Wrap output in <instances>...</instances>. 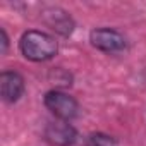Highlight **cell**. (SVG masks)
I'll use <instances>...</instances> for the list:
<instances>
[{
  "label": "cell",
  "instance_id": "6da1fadb",
  "mask_svg": "<svg viewBox=\"0 0 146 146\" xmlns=\"http://www.w3.org/2000/svg\"><path fill=\"white\" fill-rule=\"evenodd\" d=\"M21 55L35 64H43L57 57L58 41L52 33L43 29H28L21 35L17 41Z\"/></svg>",
  "mask_w": 146,
  "mask_h": 146
},
{
  "label": "cell",
  "instance_id": "7a4b0ae2",
  "mask_svg": "<svg viewBox=\"0 0 146 146\" xmlns=\"http://www.w3.org/2000/svg\"><path fill=\"white\" fill-rule=\"evenodd\" d=\"M43 105L45 108L57 119L64 122L76 120L81 113V105L76 96H72L65 90L52 88L43 95Z\"/></svg>",
  "mask_w": 146,
  "mask_h": 146
},
{
  "label": "cell",
  "instance_id": "3957f363",
  "mask_svg": "<svg viewBox=\"0 0 146 146\" xmlns=\"http://www.w3.org/2000/svg\"><path fill=\"white\" fill-rule=\"evenodd\" d=\"M88 40L95 50L107 55H113L127 50V38L117 28H108V26L93 28L90 31Z\"/></svg>",
  "mask_w": 146,
  "mask_h": 146
},
{
  "label": "cell",
  "instance_id": "277c9868",
  "mask_svg": "<svg viewBox=\"0 0 146 146\" xmlns=\"http://www.w3.org/2000/svg\"><path fill=\"white\" fill-rule=\"evenodd\" d=\"M40 14H41L40 16L41 23L52 33L62 36V38L72 36V33H74V29H76V21L70 16L69 11L58 7V5H46V7L41 9Z\"/></svg>",
  "mask_w": 146,
  "mask_h": 146
},
{
  "label": "cell",
  "instance_id": "5b68a950",
  "mask_svg": "<svg viewBox=\"0 0 146 146\" xmlns=\"http://www.w3.org/2000/svg\"><path fill=\"white\" fill-rule=\"evenodd\" d=\"M43 139L50 146H74L79 139V132L72 122L50 120L43 127Z\"/></svg>",
  "mask_w": 146,
  "mask_h": 146
},
{
  "label": "cell",
  "instance_id": "8992f818",
  "mask_svg": "<svg viewBox=\"0 0 146 146\" xmlns=\"http://www.w3.org/2000/svg\"><path fill=\"white\" fill-rule=\"evenodd\" d=\"M26 93V79L16 69L0 72V98L5 105H16Z\"/></svg>",
  "mask_w": 146,
  "mask_h": 146
},
{
  "label": "cell",
  "instance_id": "52a82bcc",
  "mask_svg": "<svg viewBox=\"0 0 146 146\" xmlns=\"http://www.w3.org/2000/svg\"><path fill=\"white\" fill-rule=\"evenodd\" d=\"M84 146H119V141L112 134L96 131L84 137Z\"/></svg>",
  "mask_w": 146,
  "mask_h": 146
},
{
  "label": "cell",
  "instance_id": "ba28073f",
  "mask_svg": "<svg viewBox=\"0 0 146 146\" xmlns=\"http://www.w3.org/2000/svg\"><path fill=\"white\" fill-rule=\"evenodd\" d=\"M50 78H55V83H57V90H64V88H70L72 86V74L69 70L62 69V67H53L50 70Z\"/></svg>",
  "mask_w": 146,
  "mask_h": 146
},
{
  "label": "cell",
  "instance_id": "9c48e42d",
  "mask_svg": "<svg viewBox=\"0 0 146 146\" xmlns=\"http://www.w3.org/2000/svg\"><path fill=\"white\" fill-rule=\"evenodd\" d=\"M0 43H2V50H0V53L7 55L9 53V46H11V38L7 35L5 28H0Z\"/></svg>",
  "mask_w": 146,
  "mask_h": 146
}]
</instances>
